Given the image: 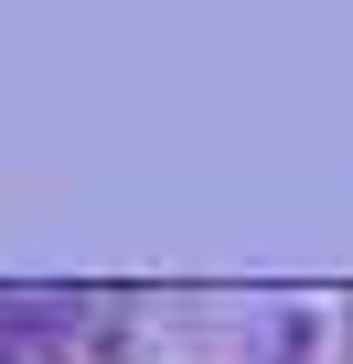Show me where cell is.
<instances>
[{
	"instance_id": "obj_1",
	"label": "cell",
	"mask_w": 353,
	"mask_h": 364,
	"mask_svg": "<svg viewBox=\"0 0 353 364\" xmlns=\"http://www.w3.org/2000/svg\"><path fill=\"white\" fill-rule=\"evenodd\" d=\"M246 364H353V300H289L268 311Z\"/></svg>"
},
{
	"instance_id": "obj_2",
	"label": "cell",
	"mask_w": 353,
	"mask_h": 364,
	"mask_svg": "<svg viewBox=\"0 0 353 364\" xmlns=\"http://www.w3.org/2000/svg\"><path fill=\"white\" fill-rule=\"evenodd\" d=\"M0 364H54V353H43V343H33L22 321H0Z\"/></svg>"
}]
</instances>
